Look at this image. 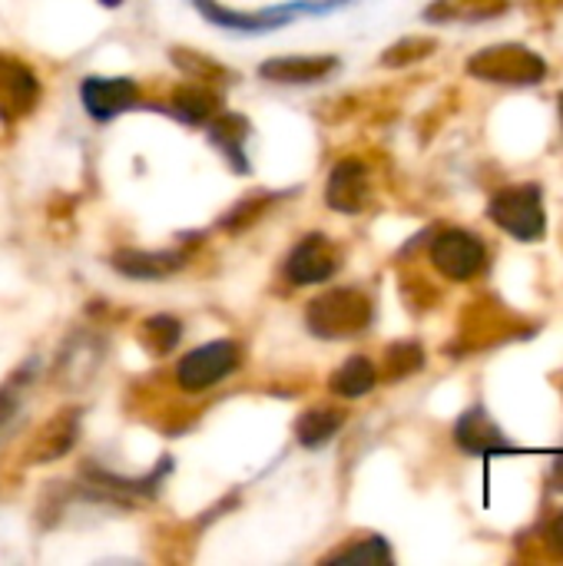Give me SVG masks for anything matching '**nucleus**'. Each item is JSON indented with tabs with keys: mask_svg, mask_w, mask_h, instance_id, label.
I'll return each instance as SVG.
<instances>
[{
	"mask_svg": "<svg viewBox=\"0 0 563 566\" xmlns=\"http://www.w3.org/2000/svg\"><path fill=\"white\" fill-rule=\"evenodd\" d=\"M338 66L335 56H275L259 66V73L272 83H319Z\"/></svg>",
	"mask_w": 563,
	"mask_h": 566,
	"instance_id": "nucleus-11",
	"label": "nucleus"
},
{
	"mask_svg": "<svg viewBox=\"0 0 563 566\" xmlns=\"http://www.w3.org/2000/svg\"><path fill=\"white\" fill-rule=\"evenodd\" d=\"M468 70L488 83H514V86H531L548 76V66L538 53L504 43V46H488L471 56Z\"/></svg>",
	"mask_w": 563,
	"mask_h": 566,
	"instance_id": "nucleus-3",
	"label": "nucleus"
},
{
	"mask_svg": "<svg viewBox=\"0 0 563 566\" xmlns=\"http://www.w3.org/2000/svg\"><path fill=\"white\" fill-rule=\"evenodd\" d=\"M183 338V325L173 315H153L143 322L139 328V342L153 352V355H169Z\"/></svg>",
	"mask_w": 563,
	"mask_h": 566,
	"instance_id": "nucleus-17",
	"label": "nucleus"
},
{
	"mask_svg": "<svg viewBox=\"0 0 563 566\" xmlns=\"http://www.w3.org/2000/svg\"><path fill=\"white\" fill-rule=\"evenodd\" d=\"M329 564H392V547L382 537H368L355 547L338 551L335 557H329Z\"/></svg>",
	"mask_w": 563,
	"mask_h": 566,
	"instance_id": "nucleus-18",
	"label": "nucleus"
},
{
	"mask_svg": "<svg viewBox=\"0 0 563 566\" xmlns=\"http://www.w3.org/2000/svg\"><path fill=\"white\" fill-rule=\"evenodd\" d=\"M342 424H345L342 411H335V408H309L295 424V438H299L302 448H322L342 431Z\"/></svg>",
	"mask_w": 563,
	"mask_h": 566,
	"instance_id": "nucleus-13",
	"label": "nucleus"
},
{
	"mask_svg": "<svg viewBox=\"0 0 563 566\" xmlns=\"http://www.w3.org/2000/svg\"><path fill=\"white\" fill-rule=\"evenodd\" d=\"M305 325L312 335L338 342L355 338L372 325V302L358 289H335L315 298L305 312Z\"/></svg>",
	"mask_w": 563,
	"mask_h": 566,
	"instance_id": "nucleus-1",
	"label": "nucleus"
},
{
	"mask_svg": "<svg viewBox=\"0 0 563 566\" xmlns=\"http://www.w3.org/2000/svg\"><path fill=\"white\" fill-rule=\"evenodd\" d=\"M488 216L514 239L521 242H538L548 232V216L541 202V186H511L491 196Z\"/></svg>",
	"mask_w": 563,
	"mask_h": 566,
	"instance_id": "nucleus-2",
	"label": "nucleus"
},
{
	"mask_svg": "<svg viewBox=\"0 0 563 566\" xmlns=\"http://www.w3.org/2000/svg\"><path fill=\"white\" fill-rule=\"evenodd\" d=\"M421 361L425 358H421V348L415 342H402V345H395L388 352V371H392V378H405V375L418 371Z\"/></svg>",
	"mask_w": 563,
	"mask_h": 566,
	"instance_id": "nucleus-19",
	"label": "nucleus"
},
{
	"mask_svg": "<svg viewBox=\"0 0 563 566\" xmlns=\"http://www.w3.org/2000/svg\"><path fill=\"white\" fill-rule=\"evenodd\" d=\"M561 109H563V99H561Z\"/></svg>",
	"mask_w": 563,
	"mask_h": 566,
	"instance_id": "nucleus-23",
	"label": "nucleus"
},
{
	"mask_svg": "<svg viewBox=\"0 0 563 566\" xmlns=\"http://www.w3.org/2000/svg\"><path fill=\"white\" fill-rule=\"evenodd\" d=\"M375 385H378V371H375V365H372L368 358H362V355L348 358V361L332 375V391H335L338 398H362V395H368Z\"/></svg>",
	"mask_w": 563,
	"mask_h": 566,
	"instance_id": "nucleus-14",
	"label": "nucleus"
},
{
	"mask_svg": "<svg viewBox=\"0 0 563 566\" xmlns=\"http://www.w3.org/2000/svg\"><path fill=\"white\" fill-rule=\"evenodd\" d=\"M186 265L183 252H146V249H123L113 255V269L123 272L126 279H166Z\"/></svg>",
	"mask_w": 563,
	"mask_h": 566,
	"instance_id": "nucleus-10",
	"label": "nucleus"
},
{
	"mask_svg": "<svg viewBox=\"0 0 563 566\" xmlns=\"http://www.w3.org/2000/svg\"><path fill=\"white\" fill-rule=\"evenodd\" d=\"M372 199V186H368V169L358 159H342L332 176H329V189H325V202L335 212H362Z\"/></svg>",
	"mask_w": 563,
	"mask_h": 566,
	"instance_id": "nucleus-8",
	"label": "nucleus"
},
{
	"mask_svg": "<svg viewBox=\"0 0 563 566\" xmlns=\"http://www.w3.org/2000/svg\"><path fill=\"white\" fill-rule=\"evenodd\" d=\"M173 113L183 119V123H206L219 113V96L206 86H179L176 96H173Z\"/></svg>",
	"mask_w": 563,
	"mask_h": 566,
	"instance_id": "nucleus-15",
	"label": "nucleus"
},
{
	"mask_svg": "<svg viewBox=\"0 0 563 566\" xmlns=\"http://www.w3.org/2000/svg\"><path fill=\"white\" fill-rule=\"evenodd\" d=\"M239 361H242V348L236 342H229V338L206 342L179 361L176 381L183 391H206V388L222 385L239 368Z\"/></svg>",
	"mask_w": 563,
	"mask_h": 566,
	"instance_id": "nucleus-4",
	"label": "nucleus"
},
{
	"mask_svg": "<svg viewBox=\"0 0 563 566\" xmlns=\"http://www.w3.org/2000/svg\"><path fill=\"white\" fill-rule=\"evenodd\" d=\"M431 262H435V269L441 275H448L455 282H468L484 269L488 252H484V242L475 232L445 229V232H438L431 239Z\"/></svg>",
	"mask_w": 563,
	"mask_h": 566,
	"instance_id": "nucleus-5",
	"label": "nucleus"
},
{
	"mask_svg": "<svg viewBox=\"0 0 563 566\" xmlns=\"http://www.w3.org/2000/svg\"><path fill=\"white\" fill-rule=\"evenodd\" d=\"M342 265V255L335 242L322 232H309L285 262V279L292 285H322L329 282Z\"/></svg>",
	"mask_w": 563,
	"mask_h": 566,
	"instance_id": "nucleus-6",
	"label": "nucleus"
},
{
	"mask_svg": "<svg viewBox=\"0 0 563 566\" xmlns=\"http://www.w3.org/2000/svg\"><path fill=\"white\" fill-rule=\"evenodd\" d=\"M76 428H80V424H76V415H73V411L53 418V421L37 434L33 448L27 451L30 464H46V461L63 458V454L73 448V441H76Z\"/></svg>",
	"mask_w": 563,
	"mask_h": 566,
	"instance_id": "nucleus-12",
	"label": "nucleus"
},
{
	"mask_svg": "<svg viewBox=\"0 0 563 566\" xmlns=\"http://www.w3.org/2000/svg\"><path fill=\"white\" fill-rule=\"evenodd\" d=\"M100 3H103V7H119L123 0H100Z\"/></svg>",
	"mask_w": 563,
	"mask_h": 566,
	"instance_id": "nucleus-22",
	"label": "nucleus"
},
{
	"mask_svg": "<svg viewBox=\"0 0 563 566\" xmlns=\"http://www.w3.org/2000/svg\"><path fill=\"white\" fill-rule=\"evenodd\" d=\"M242 139H246V119H239L236 113L216 116L212 143L226 153V159L236 166V172H249V159H246V153H242Z\"/></svg>",
	"mask_w": 563,
	"mask_h": 566,
	"instance_id": "nucleus-16",
	"label": "nucleus"
},
{
	"mask_svg": "<svg viewBox=\"0 0 563 566\" xmlns=\"http://www.w3.org/2000/svg\"><path fill=\"white\" fill-rule=\"evenodd\" d=\"M136 96H139V90L126 76H90L80 83V103L96 123L116 119L119 113L133 109Z\"/></svg>",
	"mask_w": 563,
	"mask_h": 566,
	"instance_id": "nucleus-7",
	"label": "nucleus"
},
{
	"mask_svg": "<svg viewBox=\"0 0 563 566\" xmlns=\"http://www.w3.org/2000/svg\"><path fill=\"white\" fill-rule=\"evenodd\" d=\"M551 488L563 494V454L561 458H554V468H551Z\"/></svg>",
	"mask_w": 563,
	"mask_h": 566,
	"instance_id": "nucleus-21",
	"label": "nucleus"
},
{
	"mask_svg": "<svg viewBox=\"0 0 563 566\" xmlns=\"http://www.w3.org/2000/svg\"><path fill=\"white\" fill-rule=\"evenodd\" d=\"M551 544H554L557 554H563V511L554 517V524H551Z\"/></svg>",
	"mask_w": 563,
	"mask_h": 566,
	"instance_id": "nucleus-20",
	"label": "nucleus"
},
{
	"mask_svg": "<svg viewBox=\"0 0 563 566\" xmlns=\"http://www.w3.org/2000/svg\"><path fill=\"white\" fill-rule=\"evenodd\" d=\"M455 441L465 454H478V458H491V454H504L514 451V444L508 441V434L488 418L484 408H468L455 428Z\"/></svg>",
	"mask_w": 563,
	"mask_h": 566,
	"instance_id": "nucleus-9",
	"label": "nucleus"
}]
</instances>
